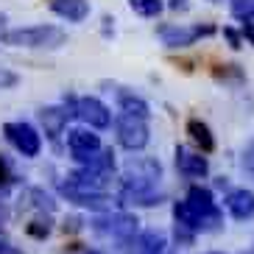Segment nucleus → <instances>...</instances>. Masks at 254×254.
<instances>
[{
    "label": "nucleus",
    "mask_w": 254,
    "mask_h": 254,
    "mask_svg": "<svg viewBox=\"0 0 254 254\" xmlns=\"http://www.w3.org/2000/svg\"><path fill=\"white\" fill-rule=\"evenodd\" d=\"M3 45L31 48V51H59L67 42V34L59 25H31V28H14L0 34Z\"/></svg>",
    "instance_id": "f257e3e1"
},
{
    "label": "nucleus",
    "mask_w": 254,
    "mask_h": 254,
    "mask_svg": "<svg viewBox=\"0 0 254 254\" xmlns=\"http://www.w3.org/2000/svg\"><path fill=\"white\" fill-rule=\"evenodd\" d=\"M92 232L120 246H128V240L137 235V218L128 212H101L92 221Z\"/></svg>",
    "instance_id": "f03ea898"
},
{
    "label": "nucleus",
    "mask_w": 254,
    "mask_h": 254,
    "mask_svg": "<svg viewBox=\"0 0 254 254\" xmlns=\"http://www.w3.org/2000/svg\"><path fill=\"white\" fill-rule=\"evenodd\" d=\"M162 179V165L154 157H128L123 165L120 187H157Z\"/></svg>",
    "instance_id": "7ed1b4c3"
},
{
    "label": "nucleus",
    "mask_w": 254,
    "mask_h": 254,
    "mask_svg": "<svg viewBox=\"0 0 254 254\" xmlns=\"http://www.w3.org/2000/svg\"><path fill=\"white\" fill-rule=\"evenodd\" d=\"M185 201L198 212V218H201V232H218L224 226V215H221V209L215 207V198H212V193H209L207 187L193 185L187 190Z\"/></svg>",
    "instance_id": "20e7f679"
},
{
    "label": "nucleus",
    "mask_w": 254,
    "mask_h": 254,
    "mask_svg": "<svg viewBox=\"0 0 254 254\" xmlns=\"http://www.w3.org/2000/svg\"><path fill=\"white\" fill-rule=\"evenodd\" d=\"M115 131H118V142L126 151H142L151 140L148 120L137 118V115H128V112H123L118 120H115Z\"/></svg>",
    "instance_id": "39448f33"
},
{
    "label": "nucleus",
    "mask_w": 254,
    "mask_h": 254,
    "mask_svg": "<svg viewBox=\"0 0 254 254\" xmlns=\"http://www.w3.org/2000/svg\"><path fill=\"white\" fill-rule=\"evenodd\" d=\"M215 25H176V23H162L157 25V37L162 39L165 48H190L195 39L212 37Z\"/></svg>",
    "instance_id": "423d86ee"
},
{
    "label": "nucleus",
    "mask_w": 254,
    "mask_h": 254,
    "mask_svg": "<svg viewBox=\"0 0 254 254\" xmlns=\"http://www.w3.org/2000/svg\"><path fill=\"white\" fill-rule=\"evenodd\" d=\"M3 134L6 140L14 145L23 157H39V148H42V137L37 134V128L25 123V120H11L3 126Z\"/></svg>",
    "instance_id": "0eeeda50"
},
{
    "label": "nucleus",
    "mask_w": 254,
    "mask_h": 254,
    "mask_svg": "<svg viewBox=\"0 0 254 254\" xmlns=\"http://www.w3.org/2000/svg\"><path fill=\"white\" fill-rule=\"evenodd\" d=\"M73 118L84 120L90 128H109L112 126V112L104 101L87 95V98H75L73 101Z\"/></svg>",
    "instance_id": "6e6552de"
},
{
    "label": "nucleus",
    "mask_w": 254,
    "mask_h": 254,
    "mask_svg": "<svg viewBox=\"0 0 254 254\" xmlns=\"http://www.w3.org/2000/svg\"><path fill=\"white\" fill-rule=\"evenodd\" d=\"M59 193L64 195L70 204L92 209V212H109V209H112V198L106 193H98V190H84V187H75V185H70V182H59Z\"/></svg>",
    "instance_id": "1a4fd4ad"
},
{
    "label": "nucleus",
    "mask_w": 254,
    "mask_h": 254,
    "mask_svg": "<svg viewBox=\"0 0 254 254\" xmlns=\"http://www.w3.org/2000/svg\"><path fill=\"white\" fill-rule=\"evenodd\" d=\"M224 207L235 221H249V218H254V193L246 187L229 190L224 198Z\"/></svg>",
    "instance_id": "9d476101"
},
{
    "label": "nucleus",
    "mask_w": 254,
    "mask_h": 254,
    "mask_svg": "<svg viewBox=\"0 0 254 254\" xmlns=\"http://www.w3.org/2000/svg\"><path fill=\"white\" fill-rule=\"evenodd\" d=\"M176 168H179V173L187 176V179H204V176L209 173L207 157L195 154V151H187L185 145L176 148Z\"/></svg>",
    "instance_id": "9b49d317"
},
{
    "label": "nucleus",
    "mask_w": 254,
    "mask_h": 254,
    "mask_svg": "<svg viewBox=\"0 0 254 254\" xmlns=\"http://www.w3.org/2000/svg\"><path fill=\"white\" fill-rule=\"evenodd\" d=\"M165 201V193L157 187H120V204L126 207H157Z\"/></svg>",
    "instance_id": "f8f14e48"
},
{
    "label": "nucleus",
    "mask_w": 254,
    "mask_h": 254,
    "mask_svg": "<svg viewBox=\"0 0 254 254\" xmlns=\"http://www.w3.org/2000/svg\"><path fill=\"white\" fill-rule=\"evenodd\" d=\"M73 118L70 106H45L39 109V120H42V128L51 140H59V134L67 128V120Z\"/></svg>",
    "instance_id": "ddd939ff"
},
{
    "label": "nucleus",
    "mask_w": 254,
    "mask_h": 254,
    "mask_svg": "<svg viewBox=\"0 0 254 254\" xmlns=\"http://www.w3.org/2000/svg\"><path fill=\"white\" fill-rule=\"evenodd\" d=\"M67 148L73 157H81V154H90V151L101 148V137L92 131V128H70L67 131Z\"/></svg>",
    "instance_id": "4468645a"
},
{
    "label": "nucleus",
    "mask_w": 254,
    "mask_h": 254,
    "mask_svg": "<svg viewBox=\"0 0 254 254\" xmlns=\"http://www.w3.org/2000/svg\"><path fill=\"white\" fill-rule=\"evenodd\" d=\"M128 246H134L140 254H162L165 246H168V238L157 229H148V232H137L134 238L128 240Z\"/></svg>",
    "instance_id": "2eb2a0df"
},
{
    "label": "nucleus",
    "mask_w": 254,
    "mask_h": 254,
    "mask_svg": "<svg viewBox=\"0 0 254 254\" xmlns=\"http://www.w3.org/2000/svg\"><path fill=\"white\" fill-rule=\"evenodd\" d=\"M115 95H118V104H120V109H123V112L148 120L151 106H148V101H145V98H140L134 90H126V87H118V92H115Z\"/></svg>",
    "instance_id": "dca6fc26"
},
{
    "label": "nucleus",
    "mask_w": 254,
    "mask_h": 254,
    "mask_svg": "<svg viewBox=\"0 0 254 254\" xmlns=\"http://www.w3.org/2000/svg\"><path fill=\"white\" fill-rule=\"evenodd\" d=\"M75 162L81 165V168H90V171L112 173V168H115V154H112L109 148H98V151H90V154L75 157Z\"/></svg>",
    "instance_id": "f3484780"
},
{
    "label": "nucleus",
    "mask_w": 254,
    "mask_h": 254,
    "mask_svg": "<svg viewBox=\"0 0 254 254\" xmlns=\"http://www.w3.org/2000/svg\"><path fill=\"white\" fill-rule=\"evenodd\" d=\"M51 8L56 11L59 17L70 20V23H81L84 17L90 14V6H87V0H53Z\"/></svg>",
    "instance_id": "a211bd4d"
},
{
    "label": "nucleus",
    "mask_w": 254,
    "mask_h": 254,
    "mask_svg": "<svg viewBox=\"0 0 254 254\" xmlns=\"http://www.w3.org/2000/svg\"><path fill=\"white\" fill-rule=\"evenodd\" d=\"M187 134H190V140L201 148V154H209V151H215V137H212V131H209L207 123H201V120H187Z\"/></svg>",
    "instance_id": "6ab92c4d"
},
{
    "label": "nucleus",
    "mask_w": 254,
    "mask_h": 254,
    "mask_svg": "<svg viewBox=\"0 0 254 254\" xmlns=\"http://www.w3.org/2000/svg\"><path fill=\"white\" fill-rule=\"evenodd\" d=\"M173 218H176V224H179V226L193 229L195 235L201 232V218H198V212H195L187 201H176V204H173Z\"/></svg>",
    "instance_id": "aec40b11"
},
{
    "label": "nucleus",
    "mask_w": 254,
    "mask_h": 254,
    "mask_svg": "<svg viewBox=\"0 0 254 254\" xmlns=\"http://www.w3.org/2000/svg\"><path fill=\"white\" fill-rule=\"evenodd\" d=\"M25 198H28V204L34 209H42V212H53V209H56V201H53L42 187H28V190H25Z\"/></svg>",
    "instance_id": "412c9836"
},
{
    "label": "nucleus",
    "mask_w": 254,
    "mask_h": 254,
    "mask_svg": "<svg viewBox=\"0 0 254 254\" xmlns=\"http://www.w3.org/2000/svg\"><path fill=\"white\" fill-rule=\"evenodd\" d=\"M128 6L134 8L140 17H157L165 8V3L162 0H128Z\"/></svg>",
    "instance_id": "4be33fe9"
},
{
    "label": "nucleus",
    "mask_w": 254,
    "mask_h": 254,
    "mask_svg": "<svg viewBox=\"0 0 254 254\" xmlns=\"http://www.w3.org/2000/svg\"><path fill=\"white\" fill-rule=\"evenodd\" d=\"M229 8H232V14L238 20H243V23L254 17V0H229Z\"/></svg>",
    "instance_id": "5701e85b"
},
{
    "label": "nucleus",
    "mask_w": 254,
    "mask_h": 254,
    "mask_svg": "<svg viewBox=\"0 0 254 254\" xmlns=\"http://www.w3.org/2000/svg\"><path fill=\"white\" fill-rule=\"evenodd\" d=\"M215 78H235V81H243V70L238 67V64H221V67H215Z\"/></svg>",
    "instance_id": "b1692460"
},
{
    "label": "nucleus",
    "mask_w": 254,
    "mask_h": 254,
    "mask_svg": "<svg viewBox=\"0 0 254 254\" xmlns=\"http://www.w3.org/2000/svg\"><path fill=\"white\" fill-rule=\"evenodd\" d=\"M25 232H28L31 238H39V240H42V238H48V235H51V224H48V221H39V218H37V221H31V224L25 226Z\"/></svg>",
    "instance_id": "393cba45"
},
{
    "label": "nucleus",
    "mask_w": 254,
    "mask_h": 254,
    "mask_svg": "<svg viewBox=\"0 0 254 254\" xmlns=\"http://www.w3.org/2000/svg\"><path fill=\"white\" fill-rule=\"evenodd\" d=\"M243 171L254 179V142L246 145V151H243Z\"/></svg>",
    "instance_id": "a878e982"
},
{
    "label": "nucleus",
    "mask_w": 254,
    "mask_h": 254,
    "mask_svg": "<svg viewBox=\"0 0 254 254\" xmlns=\"http://www.w3.org/2000/svg\"><path fill=\"white\" fill-rule=\"evenodd\" d=\"M224 37L229 39V48H235V51H238V48H243V37H240L235 28H229V25H226V28H224Z\"/></svg>",
    "instance_id": "bb28decb"
},
{
    "label": "nucleus",
    "mask_w": 254,
    "mask_h": 254,
    "mask_svg": "<svg viewBox=\"0 0 254 254\" xmlns=\"http://www.w3.org/2000/svg\"><path fill=\"white\" fill-rule=\"evenodd\" d=\"M17 84V75L11 70H0V90H11Z\"/></svg>",
    "instance_id": "cd10ccee"
},
{
    "label": "nucleus",
    "mask_w": 254,
    "mask_h": 254,
    "mask_svg": "<svg viewBox=\"0 0 254 254\" xmlns=\"http://www.w3.org/2000/svg\"><path fill=\"white\" fill-rule=\"evenodd\" d=\"M243 37H246L249 42L254 45V23H252V20H246V23H243Z\"/></svg>",
    "instance_id": "c85d7f7f"
},
{
    "label": "nucleus",
    "mask_w": 254,
    "mask_h": 254,
    "mask_svg": "<svg viewBox=\"0 0 254 254\" xmlns=\"http://www.w3.org/2000/svg\"><path fill=\"white\" fill-rule=\"evenodd\" d=\"M8 182H11V176H8V168H6V162L0 159V187L8 185Z\"/></svg>",
    "instance_id": "c756f323"
},
{
    "label": "nucleus",
    "mask_w": 254,
    "mask_h": 254,
    "mask_svg": "<svg viewBox=\"0 0 254 254\" xmlns=\"http://www.w3.org/2000/svg\"><path fill=\"white\" fill-rule=\"evenodd\" d=\"M0 254H23L20 249H14V246H8V243H3L0 240Z\"/></svg>",
    "instance_id": "7c9ffc66"
},
{
    "label": "nucleus",
    "mask_w": 254,
    "mask_h": 254,
    "mask_svg": "<svg viewBox=\"0 0 254 254\" xmlns=\"http://www.w3.org/2000/svg\"><path fill=\"white\" fill-rule=\"evenodd\" d=\"M112 23V17H104V37H112L115 34V25H109Z\"/></svg>",
    "instance_id": "2f4dec72"
},
{
    "label": "nucleus",
    "mask_w": 254,
    "mask_h": 254,
    "mask_svg": "<svg viewBox=\"0 0 254 254\" xmlns=\"http://www.w3.org/2000/svg\"><path fill=\"white\" fill-rule=\"evenodd\" d=\"M168 6H171L173 11H185V8H187V0H171Z\"/></svg>",
    "instance_id": "473e14b6"
},
{
    "label": "nucleus",
    "mask_w": 254,
    "mask_h": 254,
    "mask_svg": "<svg viewBox=\"0 0 254 254\" xmlns=\"http://www.w3.org/2000/svg\"><path fill=\"white\" fill-rule=\"evenodd\" d=\"M78 224H81V221H78V218H70V221H64V232H75V229H78Z\"/></svg>",
    "instance_id": "72a5a7b5"
},
{
    "label": "nucleus",
    "mask_w": 254,
    "mask_h": 254,
    "mask_svg": "<svg viewBox=\"0 0 254 254\" xmlns=\"http://www.w3.org/2000/svg\"><path fill=\"white\" fill-rule=\"evenodd\" d=\"M3 28H6V14L0 11V34H3Z\"/></svg>",
    "instance_id": "f704fd0d"
},
{
    "label": "nucleus",
    "mask_w": 254,
    "mask_h": 254,
    "mask_svg": "<svg viewBox=\"0 0 254 254\" xmlns=\"http://www.w3.org/2000/svg\"><path fill=\"white\" fill-rule=\"evenodd\" d=\"M212 3H218V0H212Z\"/></svg>",
    "instance_id": "c9c22d12"
}]
</instances>
